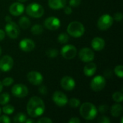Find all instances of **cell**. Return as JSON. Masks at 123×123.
Returning a JSON list of instances; mask_svg holds the SVG:
<instances>
[{
	"label": "cell",
	"instance_id": "44dd1931",
	"mask_svg": "<svg viewBox=\"0 0 123 123\" xmlns=\"http://www.w3.org/2000/svg\"><path fill=\"white\" fill-rule=\"evenodd\" d=\"M123 112V106L120 104H115L111 108V115L115 117H119Z\"/></svg>",
	"mask_w": 123,
	"mask_h": 123
},
{
	"label": "cell",
	"instance_id": "9c48e42d",
	"mask_svg": "<svg viewBox=\"0 0 123 123\" xmlns=\"http://www.w3.org/2000/svg\"><path fill=\"white\" fill-rule=\"evenodd\" d=\"M12 94L18 98H23L28 94L27 87L22 84H17L12 88Z\"/></svg>",
	"mask_w": 123,
	"mask_h": 123
},
{
	"label": "cell",
	"instance_id": "ee69618b",
	"mask_svg": "<svg viewBox=\"0 0 123 123\" xmlns=\"http://www.w3.org/2000/svg\"><path fill=\"white\" fill-rule=\"evenodd\" d=\"M5 20H6V22H10V21H12V18H11L9 16H6V17H5Z\"/></svg>",
	"mask_w": 123,
	"mask_h": 123
},
{
	"label": "cell",
	"instance_id": "603a6c76",
	"mask_svg": "<svg viewBox=\"0 0 123 123\" xmlns=\"http://www.w3.org/2000/svg\"><path fill=\"white\" fill-rule=\"evenodd\" d=\"M43 27L41 25H39V24H36L33 25L31 28V32L35 35H40L43 33Z\"/></svg>",
	"mask_w": 123,
	"mask_h": 123
},
{
	"label": "cell",
	"instance_id": "d590c367",
	"mask_svg": "<svg viewBox=\"0 0 123 123\" xmlns=\"http://www.w3.org/2000/svg\"><path fill=\"white\" fill-rule=\"evenodd\" d=\"M123 14L121 12H117L114 15V17H113V19H115V21L117 22H120L122 19H123Z\"/></svg>",
	"mask_w": 123,
	"mask_h": 123
},
{
	"label": "cell",
	"instance_id": "8d00e7d4",
	"mask_svg": "<svg viewBox=\"0 0 123 123\" xmlns=\"http://www.w3.org/2000/svg\"><path fill=\"white\" fill-rule=\"evenodd\" d=\"M11 120L8 116L6 115H2L0 117V123H10Z\"/></svg>",
	"mask_w": 123,
	"mask_h": 123
},
{
	"label": "cell",
	"instance_id": "484cf974",
	"mask_svg": "<svg viewBox=\"0 0 123 123\" xmlns=\"http://www.w3.org/2000/svg\"><path fill=\"white\" fill-rule=\"evenodd\" d=\"M58 42L61 43H63V44L66 43H68V40H69V36H68V35L66 34V33H61V34H60V35H58Z\"/></svg>",
	"mask_w": 123,
	"mask_h": 123
},
{
	"label": "cell",
	"instance_id": "4fadbf2b",
	"mask_svg": "<svg viewBox=\"0 0 123 123\" xmlns=\"http://www.w3.org/2000/svg\"><path fill=\"white\" fill-rule=\"evenodd\" d=\"M14 65V61L9 55H4L0 59V70L4 72L10 71Z\"/></svg>",
	"mask_w": 123,
	"mask_h": 123
},
{
	"label": "cell",
	"instance_id": "c3c4849f",
	"mask_svg": "<svg viewBox=\"0 0 123 123\" xmlns=\"http://www.w3.org/2000/svg\"><path fill=\"white\" fill-rule=\"evenodd\" d=\"M1 48L0 47V55H1Z\"/></svg>",
	"mask_w": 123,
	"mask_h": 123
},
{
	"label": "cell",
	"instance_id": "30bf717a",
	"mask_svg": "<svg viewBox=\"0 0 123 123\" xmlns=\"http://www.w3.org/2000/svg\"><path fill=\"white\" fill-rule=\"evenodd\" d=\"M53 101L54 102V103L58 106V107H64L67 103H68V98L66 97V95L60 92V91H57V92H55L53 94Z\"/></svg>",
	"mask_w": 123,
	"mask_h": 123
},
{
	"label": "cell",
	"instance_id": "1f68e13d",
	"mask_svg": "<svg viewBox=\"0 0 123 123\" xmlns=\"http://www.w3.org/2000/svg\"><path fill=\"white\" fill-rule=\"evenodd\" d=\"M14 82V79L11 77H6L5 78L3 81H2V85L5 86H9L11 84H12V83Z\"/></svg>",
	"mask_w": 123,
	"mask_h": 123
},
{
	"label": "cell",
	"instance_id": "681fc988",
	"mask_svg": "<svg viewBox=\"0 0 123 123\" xmlns=\"http://www.w3.org/2000/svg\"><path fill=\"white\" fill-rule=\"evenodd\" d=\"M1 109L0 108V115H1Z\"/></svg>",
	"mask_w": 123,
	"mask_h": 123
},
{
	"label": "cell",
	"instance_id": "f6af8a7d",
	"mask_svg": "<svg viewBox=\"0 0 123 123\" xmlns=\"http://www.w3.org/2000/svg\"><path fill=\"white\" fill-rule=\"evenodd\" d=\"M25 123H35V121H34V120H31V119H27V120H25Z\"/></svg>",
	"mask_w": 123,
	"mask_h": 123
},
{
	"label": "cell",
	"instance_id": "4dcf8cb0",
	"mask_svg": "<svg viewBox=\"0 0 123 123\" xmlns=\"http://www.w3.org/2000/svg\"><path fill=\"white\" fill-rule=\"evenodd\" d=\"M115 74L120 79L123 76V67L122 65H118L115 68Z\"/></svg>",
	"mask_w": 123,
	"mask_h": 123
},
{
	"label": "cell",
	"instance_id": "2e32d148",
	"mask_svg": "<svg viewBox=\"0 0 123 123\" xmlns=\"http://www.w3.org/2000/svg\"><path fill=\"white\" fill-rule=\"evenodd\" d=\"M19 48L25 52H30L34 50L35 44L34 41L29 38H25L22 40L19 44Z\"/></svg>",
	"mask_w": 123,
	"mask_h": 123
},
{
	"label": "cell",
	"instance_id": "f546056e",
	"mask_svg": "<svg viewBox=\"0 0 123 123\" xmlns=\"http://www.w3.org/2000/svg\"><path fill=\"white\" fill-rule=\"evenodd\" d=\"M46 55L50 58H55L58 55V51L55 48H50L46 51Z\"/></svg>",
	"mask_w": 123,
	"mask_h": 123
},
{
	"label": "cell",
	"instance_id": "8992f818",
	"mask_svg": "<svg viewBox=\"0 0 123 123\" xmlns=\"http://www.w3.org/2000/svg\"><path fill=\"white\" fill-rule=\"evenodd\" d=\"M5 31L6 35L12 39L17 38L20 32L19 26L12 21L6 22V25L5 26Z\"/></svg>",
	"mask_w": 123,
	"mask_h": 123
},
{
	"label": "cell",
	"instance_id": "e575fe53",
	"mask_svg": "<svg viewBox=\"0 0 123 123\" xmlns=\"http://www.w3.org/2000/svg\"><path fill=\"white\" fill-rule=\"evenodd\" d=\"M108 110V106L107 105H102L99 107V112L102 114L107 112Z\"/></svg>",
	"mask_w": 123,
	"mask_h": 123
},
{
	"label": "cell",
	"instance_id": "ac0fdd59",
	"mask_svg": "<svg viewBox=\"0 0 123 123\" xmlns=\"http://www.w3.org/2000/svg\"><path fill=\"white\" fill-rule=\"evenodd\" d=\"M105 46V40L99 37H96L92 40V47L94 50L100 51L103 50Z\"/></svg>",
	"mask_w": 123,
	"mask_h": 123
},
{
	"label": "cell",
	"instance_id": "7402d4cb",
	"mask_svg": "<svg viewBox=\"0 0 123 123\" xmlns=\"http://www.w3.org/2000/svg\"><path fill=\"white\" fill-rule=\"evenodd\" d=\"M19 25L21 28L25 30V29H27L30 27V24H31V22L30 20V19L25 16L24 17H22L19 19Z\"/></svg>",
	"mask_w": 123,
	"mask_h": 123
},
{
	"label": "cell",
	"instance_id": "7bdbcfd3",
	"mask_svg": "<svg viewBox=\"0 0 123 123\" xmlns=\"http://www.w3.org/2000/svg\"><path fill=\"white\" fill-rule=\"evenodd\" d=\"M112 72L110 71H105V77H110L111 76H112Z\"/></svg>",
	"mask_w": 123,
	"mask_h": 123
},
{
	"label": "cell",
	"instance_id": "bcb514c9",
	"mask_svg": "<svg viewBox=\"0 0 123 123\" xmlns=\"http://www.w3.org/2000/svg\"><path fill=\"white\" fill-rule=\"evenodd\" d=\"M2 89H3V85H2L1 82H0V94H1V92L2 91Z\"/></svg>",
	"mask_w": 123,
	"mask_h": 123
},
{
	"label": "cell",
	"instance_id": "52a82bcc",
	"mask_svg": "<svg viewBox=\"0 0 123 123\" xmlns=\"http://www.w3.org/2000/svg\"><path fill=\"white\" fill-rule=\"evenodd\" d=\"M106 85V79L102 76H97L91 81V89L94 92L102 91Z\"/></svg>",
	"mask_w": 123,
	"mask_h": 123
},
{
	"label": "cell",
	"instance_id": "b9f144b4",
	"mask_svg": "<svg viewBox=\"0 0 123 123\" xmlns=\"http://www.w3.org/2000/svg\"><path fill=\"white\" fill-rule=\"evenodd\" d=\"M4 37H5V32L3 30L0 29V41L4 40Z\"/></svg>",
	"mask_w": 123,
	"mask_h": 123
},
{
	"label": "cell",
	"instance_id": "4316f807",
	"mask_svg": "<svg viewBox=\"0 0 123 123\" xmlns=\"http://www.w3.org/2000/svg\"><path fill=\"white\" fill-rule=\"evenodd\" d=\"M2 111L6 115H12L14 111V108L12 105H5V106H4L2 108Z\"/></svg>",
	"mask_w": 123,
	"mask_h": 123
},
{
	"label": "cell",
	"instance_id": "60d3db41",
	"mask_svg": "<svg viewBox=\"0 0 123 123\" xmlns=\"http://www.w3.org/2000/svg\"><path fill=\"white\" fill-rule=\"evenodd\" d=\"M69 123H81V120L78 118V117H72L71 119H70V120L68 121Z\"/></svg>",
	"mask_w": 123,
	"mask_h": 123
},
{
	"label": "cell",
	"instance_id": "7c38bea8",
	"mask_svg": "<svg viewBox=\"0 0 123 123\" xmlns=\"http://www.w3.org/2000/svg\"><path fill=\"white\" fill-rule=\"evenodd\" d=\"M27 78L30 83L35 86L41 84L43 81V75L40 72L35 71L29 72L27 75Z\"/></svg>",
	"mask_w": 123,
	"mask_h": 123
},
{
	"label": "cell",
	"instance_id": "5bb4252c",
	"mask_svg": "<svg viewBox=\"0 0 123 123\" xmlns=\"http://www.w3.org/2000/svg\"><path fill=\"white\" fill-rule=\"evenodd\" d=\"M44 25L50 30H56L61 26V21L55 17H50L45 20Z\"/></svg>",
	"mask_w": 123,
	"mask_h": 123
},
{
	"label": "cell",
	"instance_id": "5b68a950",
	"mask_svg": "<svg viewBox=\"0 0 123 123\" xmlns=\"http://www.w3.org/2000/svg\"><path fill=\"white\" fill-rule=\"evenodd\" d=\"M113 17L108 14L102 15L97 22L98 28L101 30H106L109 29L113 24Z\"/></svg>",
	"mask_w": 123,
	"mask_h": 123
},
{
	"label": "cell",
	"instance_id": "e0dca14e",
	"mask_svg": "<svg viewBox=\"0 0 123 123\" xmlns=\"http://www.w3.org/2000/svg\"><path fill=\"white\" fill-rule=\"evenodd\" d=\"M25 11V6L19 2H14L9 6V12L14 16H19Z\"/></svg>",
	"mask_w": 123,
	"mask_h": 123
},
{
	"label": "cell",
	"instance_id": "6da1fadb",
	"mask_svg": "<svg viewBox=\"0 0 123 123\" xmlns=\"http://www.w3.org/2000/svg\"><path fill=\"white\" fill-rule=\"evenodd\" d=\"M45 111V104L39 97H32L27 105V112L30 117L35 118L41 116Z\"/></svg>",
	"mask_w": 123,
	"mask_h": 123
},
{
	"label": "cell",
	"instance_id": "836d02e7",
	"mask_svg": "<svg viewBox=\"0 0 123 123\" xmlns=\"http://www.w3.org/2000/svg\"><path fill=\"white\" fill-rule=\"evenodd\" d=\"M98 123H110V120L107 116H102L98 119Z\"/></svg>",
	"mask_w": 123,
	"mask_h": 123
},
{
	"label": "cell",
	"instance_id": "7dc6e473",
	"mask_svg": "<svg viewBox=\"0 0 123 123\" xmlns=\"http://www.w3.org/2000/svg\"><path fill=\"white\" fill-rule=\"evenodd\" d=\"M18 1H19V2H25V1H26L27 0H17Z\"/></svg>",
	"mask_w": 123,
	"mask_h": 123
},
{
	"label": "cell",
	"instance_id": "8fae6325",
	"mask_svg": "<svg viewBox=\"0 0 123 123\" xmlns=\"http://www.w3.org/2000/svg\"><path fill=\"white\" fill-rule=\"evenodd\" d=\"M79 56L81 61L84 63H89L94 60V53L92 49L89 48H84L79 51Z\"/></svg>",
	"mask_w": 123,
	"mask_h": 123
},
{
	"label": "cell",
	"instance_id": "9a60e30c",
	"mask_svg": "<svg viewBox=\"0 0 123 123\" xmlns=\"http://www.w3.org/2000/svg\"><path fill=\"white\" fill-rule=\"evenodd\" d=\"M61 85L62 88L66 91H71L75 88L76 83L74 79L71 76H63L61 81Z\"/></svg>",
	"mask_w": 123,
	"mask_h": 123
},
{
	"label": "cell",
	"instance_id": "f35d334b",
	"mask_svg": "<svg viewBox=\"0 0 123 123\" xmlns=\"http://www.w3.org/2000/svg\"><path fill=\"white\" fill-rule=\"evenodd\" d=\"M63 8H64V12H65L66 14L69 15V14H71L72 13V12H73L72 8H71L70 6H65Z\"/></svg>",
	"mask_w": 123,
	"mask_h": 123
},
{
	"label": "cell",
	"instance_id": "ffe728a7",
	"mask_svg": "<svg viewBox=\"0 0 123 123\" xmlns=\"http://www.w3.org/2000/svg\"><path fill=\"white\" fill-rule=\"evenodd\" d=\"M97 71V65L94 63H89L84 68V73L86 76H92Z\"/></svg>",
	"mask_w": 123,
	"mask_h": 123
},
{
	"label": "cell",
	"instance_id": "3957f363",
	"mask_svg": "<svg viewBox=\"0 0 123 123\" xmlns=\"http://www.w3.org/2000/svg\"><path fill=\"white\" fill-rule=\"evenodd\" d=\"M67 32L69 35L74 37H81L84 32L85 28L82 23L77 21H74L69 23L67 27Z\"/></svg>",
	"mask_w": 123,
	"mask_h": 123
},
{
	"label": "cell",
	"instance_id": "cb8c5ba5",
	"mask_svg": "<svg viewBox=\"0 0 123 123\" xmlns=\"http://www.w3.org/2000/svg\"><path fill=\"white\" fill-rule=\"evenodd\" d=\"M26 120H27V117L23 113H18L14 117V122L16 123H25Z\"/></svg>",
	"mask_w": 123,
	"mask_h": 123
},
{
	"label": "cell",
	"instance_id": "d6a6232c",
	"mask_svg": "<svg viewBox=\"0 0 123 123\" xmlns=\"http://www.w3.org/2000/svg\"><path fill=\"white\" fill-rule=\"evenodd\" d=\"M81 0H69V5L72 7H76L80 5Z\"/></svg>",
	"mask_w": 123,
	"mask_h": 123
},
{
	"label": "cell",
	"instance_id": "f1b7e54d",
	"mask_svg": "<svg viewBox=\"0 0 123 123\" xmlns=\"http://www.w3.org/2000/svg\"><path fill=\"white\" fill-rule=\"evenodd\" d=\"M112 99L115 102L119 103V102H122L123 101V95L122 92H116L113 94L112 95Z\"/></svg>",
	"mask_w": 123,
	"mask_h": 123
},
{
	"label": "cell",
	"instance_id": "ba28073f",
	"mask_svg": "<svg viewBox=\"0 0 123 123\" xmlns=\"http://www.w3.org/2000/svg\"><path fill=\"white\" fill-rule=\"evenodd\" d=\"M61 55L64 58L69 60L76 57L77 54V50L74 45L68 44V45H64L61 48Z\"/></svg>",
	"mask_w": 123,
	"mask_h": 123
},
{
	"label": "cell",
	"instance_id": "d6986e66",
	"mask_svg": "<svg viewBox=\"0 0 123 123\" xmlns=\"http://www.w3.org/2000/svg\"><path fill=\"white\" fill-rule=\"evenodd\" d=\"M66 4V0H48L49 6L54 10L63 9Z\"/></svg>",
	"mask_w": 123,
	"mask_h": 123
},
{
	"label": "cell",
	"instance_id": "7a4b0ae2",
	"mask_svg": "<svg viewBox=\"0 0 123 123\" xmlns=\"http://www.w3.org/2000/svg\"><path fill=\"white\" fill-rule=\"evenodd\" d=\"M80 114L81 117L86 120H94L97 115L98 110L94 105L90 102L84 103L80 107Z\"/></svg>",
	"mask_w": 123,
	"mask_h": 123
},
{
	"label": "cell",
	"instance_id": "d4e9b609",
	"mask_svg": "<svg viewBox=\"0 0 123 123\" xmlns=\"http://www.w3.org/2000/svg\"><path fill=\"white\" fill-rule=\"evenodd\" d=\"M10 99V96L7 93H3L0 94V105H6Z\"/></svg>",
	"mask_w": 123,
	"mask_h": 123
},
{
	"label": "cell",
	"instance_id": "83f0119b",
	"mask_svg": "<svg viewBox=\"0 0 123 123\" xmlns=\"http://www.w3.org/2000/svg\"><path fill=\"white\" fill-rule=\"evenodd\" d=\"M68 102L70 107H72V108H77L81 105L80 100L76 99V98H72L69 101H68Z\"/></svg>",
	"mask_w": 123,
	"mask_h": 123
},
{
	"label": "cell",
	"instance_id": "277c9868",
	"mask_svg": "<svg viewBox=\"0 0 123 123\" xmlns=\"http://www.w3.org/2000/svg\"><path fill=\"white\" fill-rule=\"evenodd\" d=\"M26 13L27 15L34 17L40 18L44 14V8L39 4L31 3L26 7Z\"/></svg>",
	"mask_w": 123,
	"mask_h": 123
},
{
	"label": "cell",
	"instance_id": "ab89813d",
	"mask_svg": "<svg viewBox=\"0 0 123 123\" xmlns=\"http://www.w3.org/2000/svg\"><path fill=\"white\" fill-rule=\"evenodd\" d=\"M39 92H40V94H43V95H45V94H46V93H47V89H46V86H44V85L41 86L39 88Z\"/></svg>",
	"mask_w": 123,
	"mask_h": 123
},
{
	"label": "cell",
	"instance_id": "74e56055",
	"mask_svg": "<svg viewBox=\"0 0 123 123\" xmlns=\"http://www.w3.org/2000/svg\"><path fill=\"white\" fill-rule=\"evenodd\" d=\"M38 123H52L53 121L48 117H41L37 120Z\"/></svg>",
	"mask_w": 123,
	"mask_h": 123
}]
</instances>
